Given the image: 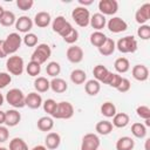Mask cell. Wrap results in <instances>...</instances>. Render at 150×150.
Here are the masks:
<instances>
[{
    "mask_svg": "<svg viewBox=\"0 0 150 150\" xmlns=\"http://www.w3.org/2000/svg\"><path fill=\"white\" fill-rule=\"evenodd\" d=\"M30 150H47V148L45 145H35L34 148H32Z\"/></svg>",
    "mask_w": 150,
    "mask_h": 150,
    "instance_id": "cell-52",
    "label": "cell"
},
{
    "mask_svg": "<svg viewBox=\"0 0 150 150\" xmlns=\"http://www.w3.org/2000/svg\"><path fill=\"white\" fill-rule=\"evenodd\" d=\"M84 90H86V93H87L88 95L95 96V95H97V94L100 93V90H101V84H100V82L96 81V80H88V81L86 82V84H84Z\"/></svg>",
    "mask_w": 150,
    "mask_h": 150,
    "instance_id": "cell-28",
    "label": "cell"
},
{
    "mask_svg": "<svg viewBox=\"0 0 150 150\" xmlns=\"http://www.w3.org/2000/svg\"><path fill=\"white\" fill-rule=\"evenodd\" d=\"M131 134L136 138H144L146 135V127L139 122H136L131 125Z\"/></svg>",
    "mask_w": 150,
    "mask_h": 150,
    "instance_id": "cell-33",
    "label": "cell"
},
{
    "mask_svg": "<svg viewBox=\"0 0 150 150\" xmlns=\"http://www.w3.org/2000/svg\"><path fill=\"white\" fill-rule=\"evenodd\" d=\"M26 71L29 76H38L41 71V64H39L38 62L30 61L27 66H26Z\"/></svg>",
    "mask_w": 150,
    "mask_h": 150,
    "instance_id": "cell-39",
    "label": "cell"
},
{
    "mask_svg": "<svg viewBox=\"0 0 150 150\" xmlns=\"http://www.w3.org/2000/svg\"><path fill=\"white\" fill-rule=\"evenodd\" d=\"M34 23L40 27V28H45L50 23V14L47 12H39L35 14L34 16Z\"/></svg>",
    "mask_w": 150,
    "mask_h": 150,
    "instance_id": "cell-23",
    "label": "cell"
},
{
    "mask_svg": "<svg viewBox=\"0 0 150 150\" xmlns=\"http://www.w3.org/2000/svg\"><path fill=\"white\" fill-rule=\"evenodd\" d=\"M129 115L125 114V112H116L115 116L112 117V127H116V128H124L129 124Z\"/></svg>",
    "mask_w": 150,
    "mask_h": 150,
    "instance_id": "cell-21",
    "label": "cell"
},
{
    "mask_svg": "<svg viewBox=\"0 0 150 150\" xmlns=\"http://www.w3.org/2000/svg\"><path fill=\"white\" fill-rule=\"evenodd\" d=\"M42 105H43V110H45L47 114H49V115L52 116V115L54 114L55 109H56L57 103H56L53 98H48V100H46L45 102H42Z\"/></svg>",
    "mask_w": 150,
    "mask_h": 150,
    "instance_id": "cell-41",
    "label": "cell"
},
{
    "mask_svg": "<svg viewBox=\"0 0 150 150\" xmlns=\"http://www.w3.org/2000/svg\"><path fill=\"white\" fill-rule=\"evenodd\" d=\"M116 47L121 53H124V54L135 53L137 50V40L132 35H128L120 39L116 43Z\"/></svg>",
    "mask_w": 150,
    "mask_h": 150,
    "instance_id": "cell-7",
    "label": "cell"
},
{
    "mask_svg": "<svg viewBox=\"0 0 150 150\" xmlns=\"http://www.w3.org/2000/svg\"><path fill=\"white\" fill-rule=\"evenodd\" d=\"M105 40H107L105 34L102 33V32H100V30H96V32H94V33L90 34V43H91L93 46L97 47V48L101 47V46L104 43Z\"/></svg>",
    "mask_w": 150,
    "mask_h": 150,
    "instance_id": "cell-31",
    "label": "cell"
},
{
    "mask_svg": "<svg viewBox=\"0 0 150 150\" xmlns=\"http://www.w3.org/2000/svg\"><path fill=\"white\" fill-rule=\"evenodd\" d=\"M0 150H8L7 148H4V146H0Z\"/></svg>",
    "mask_w": 150,
    "mask_h": 150,
    "instance_id": "cell-57",
    "label": "cell"
},
{
    "mask_svg": "<svg viewBox=\"0 0 150 150\" xmlns=\"http://www.w3.org/2000/svg\"><path fill=\"white\" fill-rule=\"evenodd\" d=\"M121 80H122V76H121V75H118L117 73H111V71H110V73H109V75H108V77L105 79L104 83L116 89V88L118 87V84H120Z\"/></svg>",
    "mask_w": 150,
    "mask_h": 150,
    "instance_id": "cell-37",
    "label": "cell"
},
{
    "mask_svg": "<svg viewBox=\"0 0 150 150\" xmlns=\"http://www.w3.org/2000/svg\"><path fill=\"white\" fill-rule=\"evenodd\" d=\"M34 1L33 0H16V6L21 11H28L33 7Z\"/></svg>",
    "mask_w": 150,
    "mask_h": 150,
    "instance_id": "cell-45",
    "label": "cell"
},
{
    "mask_svg": "<svg viewBox=\"0 0 150 150\" xmlns=\"http://www.w3.org/2000/svg\"><path fill=\"white\" fill-rule=\"evenodd\" d=\"M25 105H27L30 109H38L42 105V97L40 94L33 91L29 93L25 98Z\"/></svg>",
    "mask_w": 150,
    "mask_h": 150,
    "instance_id": "cell-15",
    "label": "cell"
},
{
    "mask_svg": "<svg viewBox=\"0 0 150 150\" xmlns=\"http://www.w3.org/2000/svg\"><path fill=\"white\" fill-rule=\"evenodd\" d=\"M22 42L27 46V47H35L38 45V36L34 33H27L23 38H22Z\"/></svg>",
    "mask_w": 150,
    "mask_h": 150,
    "instance_id": "cell-40",
    "label": "cell"
},
{
    "mask_svg": "<svg viewBox=\"0 0 150 150\" xmlns=\"http://www.w3.org/2000/svg\"><path fill=\"white\" fill-rule=\"evenodd\" d=\"M89 25L96 29V30H100L102 28H104V26L107 25V19L103 14L101 13H95L94 15L90 16V21H89Z\"/></svg>",
    "mask_w": 150,
    "mask_h": 150,
    "instance_id": "cell-18",
    "label": "cell"
},
{
    "mask_svg": "<svg viewBox=\"0 0 150 150\" xmlns=\"http://www.w3.org/2000/svg\"><path fill=\"white\" fill-rule=\"evenodd\" d=\"M25 98H26L25 94L18 88H13V89L8 90L7 94H6V101L13 108H22V107H25Z\"/></svg>",
    "mask_w": 150,
    "mask_h": 150,
    "instance_id": "cell-4",
    "label": "cell"
},
{
    "mask_svg": "<svg viewBox=\"0 0 150 150\" xmlns=\"http://www.w3.org/2000/svg\"><path fill=\"white\" fill-rule=\"evenodd\" d=\"M52 27H53V30L55 33H57L60 36L64 38L71 29H73V26L62 16V15H59L54 19L53 23H52Z\"/></svg>",
    "mask_w": 150,
    "mask_h": 150,
    "instance_id": "cell-8",
    "label": "cell"
},
{
    "mask_svg": "<svg viewBox=\"0 0 150 150\" xmlns=\"http://www.w3.org/2000/svg\"><path fill=\"white\" fill-rule=\"evenodd\" d=\"M6 114V118H5V124L7 127H15L19 124V122L21 121V115L18 110L15 109H9L7 111H5Z\"/></svg>",
    "mask_w": 150,
    "mask_h": 150,
    "instance_id": "cell-17",
    "label": "cell"
},
{
    "mask_svg": "<svg viewBox=\"0 0 150 150\" xmlns=\"http://www.w3.org/2000/svg\"><path fill=\"white\" fill-rule=\"evenodd\" d=\"M71 18L75 21V23L80 27H87L90 21V13L86 7L79 6L75 7L71 12Z\"/></svg>",
    "mask_w": 150,
    "mask_h": 150,
    "instance_id": "cell-3",
    "label": "cell"
},
{
    "mask_svg": "<svg viewBox=\"0 0 150 150\" xmlns=\"http://www.w3.org/2000/svg\"><path fill=\"white\" fill-rule=\"evenodd\" d=\"M137 35L142 40H149L150 39V26L149 25H141L137 29Z\"/></svg>",
    "mask_w": 150,
    "mask_h": 150,
    "instance_id": "cell-42",
    "label": "cell"
},
{
    "mask_svg": "<svg viewBox=\"0 0 150 150\" xmlns=\"http://www.w3.org/2000/svg\"><path fill=\"white\" fill-rule=\"evenodd\" d=\"M100 138L95 134H86L81 142V150H98Z\"/></svg>",
    "mask_w": 150,
    "mask_h": 150,
    "instance_id": "cell-9",
    "label": "cell"
},
{
    "mask_svg": "<svg viewBox=\"0 0 150 150\" xmlns=\"http://www.w3.org/2000/svg\"><path fill=\"white\" fill-rule=\"evenodd\" d=\"M114 68L117 73H127L129 69H130V63H129V60L125 59V57H118L116 59L115 63H114Z\"/></svg>",
    "mask_w": 150,
    "mask_h": 150,
    "instance_id": "cell-29",
    "label": "cell"
},
{
    "mask_svg": "<svg viewBox=\"0 0 150 150\" xmlns=\"http://www.w3.org/2000/svg\"><path fill=\"white\" fill-rule=\"evenodd\" d=\"M73 115H74L73 104L67 102V101H62V102L57 103L56 109L52 116L54 118H57V120H69L73 117Z\"/></svg>",
    "mask_w": 150,
    "mask_h": 150,
    "instance_id": "cell-2",
    "label": "cell"
},
{
    "mask_svg": "<svg viewBox=\"0 0 150 150\" xmlns=\"http://www.w3.org/2000/svg\"><path fill=\"white\" fill-rule=\"evenodd\" d=\"M46 71H47V74H48L49 76L56 77V76L60 74V71H61V66H60L56 61H52V62H49V63L47 64Z\"/></svg>",
    "mask_w": 150,
    "mask_h": 150,
    "instance_id": "cell-38",
    "label": "cell"
},
{
    "mask_svg": "<svg viewBox=\"0 0 150 150\" xmlns=\"http://www.w3.org/2000/svg\"><path fill=\"white\" fill-rule=\"evenodd\" d=\"M109 73H110V71H109L104 66H102V64H97V66H95L94 69H93V74H94L95 80L98 81V82H103V83H104L105 79L108 77Z\"/></svg>",
    "mask_w": 150,
    "mask_h": 150,
    "instance_id": "cell-26",
    "label": "cell"
},
{
    "mask_svg": "<svg viewBox=\"0 0 150 150\" xmlns=\"http://www.w3.org/2000/svg\"><path fill=\"white\" fill-rule=\"evenodd\" d=\"M50 89L56 94H62L68 89V83L60 77H54L50 81Z\"/></svg>",
    "mask_w": 150,
    "mask_h": 150,
    "instance_id": "cell-20",
    "label": "cell"
},
{
    "mask_svg": "<svg viewBox=\"0 0 150 150\" xmlns=\"http://www.w3.org/2000/svg\"><path fill=\"white\" fill-rule=\"evenodd\" d=\"M6 56H7V53H6V49L4 46V40H0V59H4Z\"/></svg>",
    "mask_w": 150,
    "mask_h": 150,
    "instance_id": "cell-49",
    "label": "cell"
},
{
    "mask_svg": "<svg viewBox=\"0 0 150 150\" xmlns=\"http://www.w3.org/2000/svg\"><path fill=\"white\" fill-rule=\"evenodd\" d=\"M4 12H5V9L2 8V6H0V18L2 16V14H4Z\"/></svg>",
    "mask_w": 150,
    "mask_h": 150,
    "instance_id": "cell-55",
    "label": "cell"
},
{
    "mask_svg": "<svg viewBox=\"0 0 150 150\" xmlns=\"http://www.w3.org/2000/svg\"><path fill=\"white\" fill-rule=\"evenodd\" d=\"M61 143V137L57 132H49L47 136H46V139H45V144H46V148L49 149V150H54L56 148H59Z\"/></svg>",
    "mask_w": 150,
    "mask_h": 150,
    "instance_id": "cell-19",
    "label": "cell"
},
{
    "mask_svg": "<svg viewBox=\"0 0 150 150\" xmlns=\"http://www.w3.org/2000/svg\"><path fill=\"white\" fill-rule=\"evenodd\" d=\"M36 125H38V129L40 130V131H50L52 129H53V127H54V121H53V118L52 117H49V116H42V117H40L39 120H38V123H36Z\"/></svg>",
    "mask_w": 150,
    "mask_h": 150,
    "instance_id": "cell-25",
    "label": "cell"
},
{
    "mask_svg": "<svg viewBox=\"0 0 150 150\" xmlns=\"http://www.w3.org/2000/svg\"><path fill=\"white\" fill-rule=\"evenodd\" d=\"M135 146V141L131 137L123 136L116 142V150H132Z\"/></svg>",
    "mask_w": 150,
    "mask_h": 150,
    "instance_id": "cell-22",
    "label": "cell"
},
{
    "mask_svg": "<svg viewBox=\"0 0 150 150\" xmlns=\"http://www.w3.org/2000/svg\"><path fill=\"white\" fill-rule=\"evenodd\" d=\"M107 26L111 33H122V32L127 30V28H128V23L122 18H118V16L111 18L107 22Z\"/></svg>",
    "mask_w": 150,
    "mask_h": 150,
    "instance_id": "cell-11",
    "label": "cell"
},
{
    "mask_svg": "<svg viewBox=\"0 0 150 150\" xmlns=\"http://www.w3.org/2000/svg\"><path fill=\"white\" fill-rule=\"evenodd\" d=\"M95 129L100 135H109L112 131V124L109 121H100L96 123Z\"/></svg>",
    "mask_w": 150,
    "mask_h": 150,
    "instance_id": "cell-32",
    "label": "cell"
},
{
    "mask_svg": "<svg viewBox=\"0 0 150 150\" xmlns=\"http://www.w3.org/2000/svg\"><path fill=\"white\" fill-rule=\"evenodd\" d=\"M9 137V131L6 127L4 125H0V143H4L8 139Z\"/></svg>",
    "mask_w": 150,
    "mask_h": 150,
    "instance_id": "cell-48",
    "label": "cell"
},
{
    "mask_svg": "<svg viewBox=\"0 0 150 150\" xmlns=\"http://www.w3.org/2000/svg\"><path fill=\"white\" fill-rule=\"evenodd\" d=\"M79 2H80V5H82V7H86L87 5H91L93 4V0H79Z\"/></svg>",
    "mask_w": 150,
    "mask_h": 150,
    "instance_id": "cell-50",
    "label": "cell"
},
{
    "mask_svg": "<svg viewBox=\"0 0 150 150\" xmlns=\"http://www.w3.org/2000/svg\"><path fill=\"white\" fill-rule=\"evenodd\" d=\"M101 114L105 117H114L116 114V107L111 102H104L101 105Z\"/></svg>",
    "mask_w": 150,
    "mask_h": 150,
    "instance_id": "cell-35",
    "label": "cell"
},
{
    "mask_svg": "<svg viewBox=\"0 0 150 150\" xmlns=\"http://www.w3.org/2000/svg\"><path fill=\"white\" fill-rule=\"evenodd\" d=\"M6 68H7L8 73L12 75H16V76L21 75L23 73V68H25L23 59L18 55L9 56V59L6 61Z\"/></svg>",
    "mask_w": 150,
    "mask_h": 150,
    "instance_id": "cell-6",
    "label": "cell"
},
{
    "mask_svg": "<svg viewBox=\"0 0 150 150\" xmlns=\"http://www.w3.org/2000/svg\"><path fill=\"white\" fill-rule=\"evenodd\" d=\"M66 56L69 62L80 63L83 60V50L79 46H70L66 52Z\"/></svg>",
    "mask_w": 150,
    "mask_h": 150,
    "instance_id": "cell-12",
    "label": "cell"
},
{
    "mask_svg": "<svg viewBox=\"0 0 150 150\" xmlns=\"http://www.w3.org/2000/svg\"><path fill=\"white\" fill-rule=\"evenodd\" d=\"M32 27H33V21L29 16L22 15L19 19H16V21H15V28L21 33H26V34L29 33Z\"/></svg>",
    "mask_w": 150,
    "mask_h": 150,
    "instance_id": "cell-14",
    "label": "cell"
},
{
    "mask_svg": "<svg viewBox=\"0 0 150 150\" xmlns=\"http://www.w3.org/2000/svg\"><path fill=\"white\" fill-rule=\"evenodd\" d=\"M150 19V4L145 2L142 5L135 13V20L139 25H145V22Z\"/></svg>",
    "mask_w": 150,
    "mask_h": 150,
    "instance_id": "cell-13",
    "label": "cell"
},
{
    "mask_svg": "<svg viewBox=\"0 0 150 150\" xmlns=\"http://www.w3.org/2000/svg\"><path fill=\"white\" fill-rule=\"evenodd\" d=\"M63 40H64L67 43H69V45L75 43V42L79 40V32H77L75 28H73V29L63 38Z\"/></svg>",
    "mask_w": 150,
    "mask_h": 150,
    "instance_id": "cell-44",
    "label": "cell"
},
{
    "mask_svg": "<svg viewBox=\"0 0 150 150\" xmlns=\"http://www.w3.org/2000/svg\"><path fill=\"white\" fill-rule=\"evenodd\" d=\"M130 87H131L130 81L128 79H125V77H122V80H121V82H120V84H118V87L116 89L120 93H127V91L130 90Z\"/></svg>",
    "mask_w": 150,
    "mask_h": 150,
    "instance_id": "cell-46",
    "label": "cell"
},
{
    "mask_svg": "<svg viewBox=\"0 0 150 150\" xmlns=\"http://www.w3.org/2000/svg\"><path fill=\"white\" fill-rule=\"evenodd\" d=\"M136 112H137V116L141 117V118H144V120H149L150 118V108L146 107V105H139L136 108Z\"/></svg>",
    "mask_w": 150,
    "mask_h": 150,
    "instance_id": "cell-43",
    "label": "cell"
},
{
    "mask_svg": "<svg viewBox=\"0 0 150 150\" xmlns=\"http://www.w3.org/2000/svg\"><path fill=\"white\" fill-rule=\"evenodd\" d=\"M9 150H28V145L22 138L15 137L9 142Z\"/></svg>",
    "mask_w": 150,
    "mask_h": 150,
    "instance_id": "cell-36",
    "label": "cell"
},
{
    "mask_svg": "<svg viewBox=\"0 0 150 150\" xmlns=\"http://www.w3.org/2000/svg\"><path fill=\"white\" fill-rule=\"evenodd\" d=\"M34 88L38 93H46L50 88V82L46 77L39 76L34 80Z\"/></svg>",
    "mask_w": 150,
    "mask_h": 150,
    "instance_id": "cell-27",
    "label": "cell"
},
{
    "mask_svg": "<svg viewBox=\"0 0 150 150\" xmlns=\"http://www.w3.org/2000/svg\"><path fill=\"white\" fill-rule=\"evenodd\" d=\"M5 118H6V114H5V111L0 110V125H2V124L5 123Z\"/></svg>",
    "mask_w": 150,
    "mask_h": 150,
    "instance_id": "cell-51",
    "label": "cell"
},
{
    "mask_svg": "<svg viewBox=\"0 0 150 150\" xmlns=\"http://www.w3.org/2000/svg\"><path fill=\"white\" fill-rule=\"evenodd\" d=\"M149 144H150V139H146V141H145V150H150Z\"/></svg>",
    "mask_w": 150,
    "mask_h": 150,
    "instance_id": "cell-53",
    "label": "cell"
},
{
    "mask_svg": "<svg viewBox=\"0 0 150 150\" xmlns=\"http://www.w3.org/2000/svg\"><path fill=\"white\" fill-rule=\"evenodd\" d=\"M12 81V76L9 75V73H0V89L7 87Z\"/></svg>",
    "mask_w": 150,
    "mask_h": 150,
    "instance_id": "cell-47",
    "label": "cell"
},
{
    "mask_svg": "<svg viewBox=\"0 0 150 150\" xmlns=\"http://www.w3.org/2000/svg\"><path fill=\"white\" fill-rule=\"evenodd\" d=\"M16 21L15 19V15L13 12H9V11H5L2 16L0 18V23L4 26V27H11L12 25H14Z\"/></svg>",
    "mask_w": 150,
    "mask_h": 150,
    "instance_id": "cell-34",
    "label": "cell"
},
{
    "mask_svg": "<svg viewBox=\"0 0 150 150\" xmlns=\"http://www.w3.org/2000/svg\"><path fill=\"white\" fill-rule=\"evenodd\" d=\"M98 9L103 15H114L118 9V2L116 0H100Z\"/></svg>",
    "mask_w": 150,
    "mask_h": 150,
    "instance_id": "cell-10",
    "label": "cell"
},
{
    "mask_svg": "<svg viewBox=\"0 0 150 150\" xmlns=\"http://www.w3.org/2000/svg\"><path fill=\"white\" fill-rule=\"evenodd\" d=\"M115 48H116L115 41L112 39H110V38H107V40L104 41V43L101 47H98V52L103 56H109V55H111L115 52Z\"/></svg>",
    "mask_w": 150,
    "mask_h": 150,
    "instance_id": "cell-24",
    "label": "cell"
},
{
    "mask_svg": "<svg viewBox=\"0 0 150 150\" xmlns=\"http://www.w3.org/2000/svg\"><path fill=\"white\" fill-rule=\"evenodd\" d=\"M52 55V49L47 43H40L38 45V47L35 48V50L33 52L32 56H30V61L38 62L39 64L45 63Z\"/></svg>",
    "mask_w": 150,
    "mask_h": 150,
    "instance_id": "cell-1",
    "label": "cell"
},
{
    "mask_svg": "<svg viewBox=\"0 0 150 150\" xmlns=\"http://www.w3.org/2000/svg\"><path fill=\"white\" fill-rule=\"evenodd\" d=\"M145 125H146V127L150 125V118H149V120H145Z\"/></svg>",
    "mask_w": 150,
    "mask_h": 150,
    "instance_id": "cell-56",
    "label": "cell"
},
{
    "mask_svg": "<svg viewBox=\"0 0 150 150\" xmlns=\"http://www.w3.org/2000/svg\"><path fill=\"white\" fill-rule=\"evenodd\" d=\"M131 73H132V77L135 80H137V81H141V82L146 81L148 77H149V70H148L146 66H144V64L134 66Z\"/></svg>",
    "mask_w": 150,
    "mask_h": 150,
    "instance_id": "cell-16",
    "label": "cell"
},
{
    "mask_svg": "<svg viewBox=\"0 0 150 150\" xmlns=\"http://www.w3.org/2000/svg\"><path fill=\"white\" fill-rule=\"evenodd\" d=\"M70 80L75 84H82L87 80V74L82 69H74L70 73Z\"/></svg>",
    "mask_w": 150,
    "mask_h": 150,
    "instance_id": "cell-30",
    "label": "cell"
},
{
    "mask_svg": "<svg viewBox=\"0 0 150 150\" xmlns=\"http://www.w3.org/2000/svg\"><path fill=\"white\" fill-rule=\"evenodd\" d=\"M4 101H5V98H4V96H2V94L0 93V107L4 104Z\"/></svg>",
    "mask_w": 150,
    "mask_h": 150,
    "instance_id": "cell-54",
    "label": "cell"
},
{
    "mask_svg": "<svg viewBox=\"0 0 150 150\" xmlns=\"http://www.w3.org/2000/svg\"><path fill=\"white\" fill-rule=\"evenodd\" d=\"M21 43H22V38L18 33L8 34L7 38L4 40V46H5L7 55L14 54L15 52H18L19 48L21 47Z\"/></svg>",
    "mask_w": 150,
    "mask_h": 150,
    "instance_id": "cell-5",
    "label": "cell"
}]
</instances>
